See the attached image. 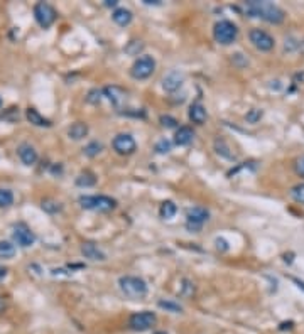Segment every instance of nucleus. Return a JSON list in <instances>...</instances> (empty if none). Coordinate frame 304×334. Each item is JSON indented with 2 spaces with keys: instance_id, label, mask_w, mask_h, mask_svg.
Wrapping results in <instances>:
<instances>
[{
  "instance_id": "f257e3e1",
  "label": "nucleus",
  "mask_w": 304,
  "mask_h": 334,
  "mask_svg": "<svg viewBox=\"0 0 304 334\" xmlns=\"http://www.w3.org/2000/svg\"><path fill=\"white\" fill-rule=\"evenodd\" d=\"M245 12L250 17H258L269 24H282L286 20V12L279 5L267 0H250L245 2Z\"/></svg>"
},
{
  "instance_id": "f03ea898",
  "label": "nucleus",
  "mask_w": 304,
  "mask_h": 334,
  "mask_svg": "<svg viewBox=\"0 0 304 334\" xmlns=\"http://www.w3.org/2000/svg\"><path fill=\"white\" fill-rule=\"evenodd\" d=\"M118 286L120 290L129 297V299H144L147 295V284L141 277H134V275H125V277L118 279Z\"/></svg>"
},
{
  "instance_id": "7ed1b4c3",
  "label": "nucleus",
  "mask_w": 304,
  "mask_h": 334,
  "mask_svg": "<svg viewBox=\"0 0 304 334\" xmlns=\"http://www.w3.org/2000/svg\"><path fill=\"white\" fill-rule=\"evenodd\" d=\"M213 37L221 46H230L237 41L238 37V27L232 20H218L213 27Z\"/></svg>"
},
{
  "instance_id": "20e7f679",
  "label": "nucleus",
  "mask_w": 304,
  "mask_h": 334,
  "mask_svg": "<svg viewBox=\"0 0 304 334\" xmlns=\"http://www.w3.org/2000/svg\"><path fill=\"white\" fill-rule=\"evenodd\" d=\"M80 204L85 209H92V211L108 213L117 208V201L110 196H81Z\"/></svg>"
},
{
  "instance_id": "39448f33",
  "label": "nucleus",
  "mask_w": 304,
  "mask_h": 334,
  "mask_svg": "<svg viewBox=\"0 0 304 334\" xmlns=\"http://www.w3.org/2000/svg\"><path fill=\"white\" fill-rule=\"evenodd\" d=\"M155 71V59L152 56H141L135 59L130 68V76L134 80H147Z\"/></svg>"
},
{
  "instance_id": "423d86ee",
  "label": "nucleus",
  "mask_w": 304,
  "mask_h": 334,
  "mask_svg": "<svg viewBox=\"0 0 304 334\" xmlns=\"http://www.w3.org/2000/svg\"><path fill=\"white\" fill-rule=\"evenodd\" d=\"M34 17L38 20V24L43 29H49L52 24L56 22V10L52 5H49L46 2H38L34 5Z\"/></svg>"
},
{
  "instance_id": "0eeeda50",
  "label": "nucleus",
  "mask_w": 304,
  "mask_h": 334,
  "mask_svg": "<svg viewBox=\"0 0 304 334\" xmlns=\"http://www.w3.org/2000/svg\"><path fill=\"white\" fill-rule=\"evenodd\" d=\"M186 218H188L186 228L193 233H198L201 230V226L209 220V213H208V209L201 208V206H196V208L188 209Z\"/></svg>"
},
{
  "instance_id": "6e6552de",
  "label": "nucleus",
  "mask_w": 304,
  "mask_h": 334,
  "mask_svg": "<svg viewBox=\"0 0 304 334\" xmlns=\"http://www.w3.org/2000/svg\"><path fill=\"white\" fill-rule=\"evenodd\" d=\"M155 321H157V317H155L154 312H149V311H142V312H135V314L130 316L129 319V326L130 329H134V331H147V329H151L152 326L155 324Z\"/></svg>"
},
{
  "instance_id": "1a4fd4ad",
  "label": "nucleus",
  "mask_w": 304,
  "mask_h": 334,
  "mask_svg": "<svg viewBox=\"0 0 304 334\" xmlns=\"http://www.w3.org/2000/svg\"><path fill=\"white\" fill-rule=\"evenodd\" d=\"M249 39L250 43L253 44V48H257L258 51H270V49H274L276 46V41H274V37L269 34V32L262 31V29H252L249 34Z\"/></svg>"
},
{
  "instance_id": "9d476101",
  "label": "nucleus",
  "mask_w": 304,
  "mask_h": 334,
  "mask_svg": "<svg viewBox=\"0 0 304 334\" xmlns=\"http://www.w3.org/2000/svg\"><path fill=\"white\" fill-rule=\"evenodd\" d=\"M12 238H14V241L17 243L19 246H22V248L32 246L36 241V235L31 232V228H29L26 223L14 225V228H12Z\"/></svg>"
},
{
  "instance_id": "9b49d317",
  "label": "nucleus",
  "mask_w": 304,
  "mask_h": 334,
  "mask_svg": "<svg viewBox=\"0 0 304 334\" xmlns=\"http://www.w3.org/2000/svg\"><path fill=\"white\" fill-rule=\"evenodd\" d=\"M112 145H113V150L120 155H130L134 154L135 148H137L135 139L130 134H118L117 137L113 139Z\"/></svg>"
},
{
  "instance_id": "f8f14e48",
  "label": "nucleus",
  "mask_w": 304,
  "mask_h": 334,
  "mask_svg": "<svg viewBox=\"0 0 304 334\" xmlns=\"http://www.w3.org/2000/svg\"><path fill=\"white\" fill-rule=\"evenodd\" d=\"M183 83H184V74L179 73V71H171L164 76L162 88L166 90L167 93H174V92H178L181 86H183Z\"/></svg>"
},
{
  "instance_id": "ddd939ff",
  "label": "nucleus",
  "mask_w": 304,
  "mask_h": 334,
  "mask_svg": "<svg viewBox=\"0 0 304 334\" xmlns=\"http://www.w3.org/2000/svg\"><path fill=\"white\" fill-rule=\"evenodd\" d=\"M103 96L108 98V101L112 103V105H115L117 108H120V106L125 103L127 93L120 88V86L113 85V86H106V88L103 90Z\"/></svg>"
},
{
  "instance_id": "4468645a",
  "label": "nucleus",
  "mask_w": 304,
  "mask_h": 334,
  "mask_svg": "<svg viewBox=\"0 0 304 334\" xmlns=\"http://www.w3.org/2000/svg\"><path fill=\"white\" fill-rule=\"evenodd\" d=\"M81 253L85 255V258H90L93 260V262H105L106 260V255L92 241H85L83 245H81Z\"/></svg>"
},
{
  "instance_id": "2eb2a0df",
  "label": "nucleus",
  "mask_w": 304,
  "mask_h": 334,
  "mask_svg": "<svg viewBox=\"0 0 304 334\" xmlns=\"http://www.w3.org/2000/svg\"><path fill=\"white\" fill-rule=\"evenodd\" d=\"M17 154L26 166H34L38 162V152H36V148L31 143H20L17 148Z\"/></svg>"
},
{
  "instance_id": "dca6fc26",
  "label": "nucleus",
  "mask_w": 304,
  "mask_h": 334,
  "mask_svg": "<svg viewBox=\"0 0 304 334\" xmlns=\"http://www.w3.org/2000/svg\"><path fill=\"white\" fill-rule=\"evenodd\" d=\"M206 118H208L206 108H204L201 103H193L190 106V120L193 123H196V125H203V123L206 122Z\"/></svg>"
},
{
  "instance_id": "f3484780",
  "label": "nucleus",
  "mask_w": 304,
  "mask_h": 334,
  "mask_svg": "<svg viewBox=\"0 0 304 334\" xmlns=\"http://www.w3.org/2000/svg\"><path fill=\"white\" fill-rule=\"evenodd\" d=\"M193 140H195V132H193L191 127H179L174 135L176 145H181V147L190 145Z\"/></svg>"
},
{
  "instance_id": "a211bd4d",
  "label": "nucleus",
  "mask_w": 304,
  "mask_h": 334,
  "mask_svg": "<svg viewBox=\"0 0 304 334\" xmlns=\"http://www.w3.org/2000/svg\"><path fill=\"white\" fill-rule=\"evenodd\" d=\"M112 19H113V22L118 24L120 27H125V26H129V24L132 22L134 14L129 9H125V7H118V9L113 10Z\"/></svg>"
},
{
  "instance_id": "6ab92c4d",
  "label": "nucleus",
  "mask_w": 304,
  "mask_h": 334,
  "mask_svg": "<svg viewBox=\"0 0 304 334\" xmlns=\"http://www.w3.org/2000/svg\"><path fill=\"white\" fill-rule=\"evenodd\" d=\"M26 117H27V120L31 122L32 125H36V127H51V125H52L51 120L44 118L43 115H41L36 108H27Z\"/></svg>"
},
{
  "instance_id": "aec40b11",
  "label": "nucleus",
  "mask_w": 304,
  "mask_h": 334,
  "mask_svg": "<svg viewBox=\"0 0 304 334\" xmlns=\"http://www.w3.org/2000/svg\"><path fill=\"white\" fill-rule=\"evenodd\" d=\"M88 135V125L83 122H76L73 123L71 127L68 129V137L73 140H81Z\"/></svg>"
},
{
  "instance_id": "412c9836",
  "label": "nucleus",
  "mask_w": 304,
  "mask_h": 334,
  "mask_svg": "<svg viewBox=\"0 0 304 334\" xmlns=\"http://www.w3.org/2000/svg\"><path fill=\"white\" fill-rule=\"evenodd\" d=\"M76 184L80 186V188H92V186L97 184V177L93 172L85 171L76 177Z\"/></svg>"
},
{
  "instance_id": "4be33fe9",
  "label": "nucleus",
  "mask_w": 304,
  "mask_h": 334,
  "mask_svg": "<svg viewBox=\"0 0 304 334\" xmlns=\"http://www.w3.org/2000/svg\"><path fill=\"white\" fill-rule=\"evenodd\" d=\"M178 211V208H176V204L172 203V201H164L161 204V209H159V214H161V218L164 220H171L172 216Z\"/></svg>"
},
{
  "instance_id": "5701e85b",
  "label": "nucleus",
  "mask_w": 304,
  "mask_h": 334,
  "mask_svg": "<svg viewBox=\"0 0 304 334\" xmlns=\"http://www.w3.org/2000/svg\"><path fill=\"white\" fill-rule=\"evenodd\" d=\"M15 253H17L15 245H12L10 241H5V240L0 241V258H12L15 257Z\"/></svg>"
},
{
  "instance_id": "b1692460",
  "label": "nucleus",
  "mask_w": 304,
  "mask_h": 334,
  "mask_svg": "<svg viewBox=\"0 0 304 334\" xmlns=\"http://www.w3.org/2000/svg\"><path fill=\"white\" fill-rule=\"evenodd\" d=\"M159 307L166 309L167 312H172V314H181L183 312V307L174 300H159Z\"/></svg>"
},
{
  "instance_id": "393cba45",
  "label": "nucleus",
  "mask_w": 304,
  "mask_h": 334,
  "mask_svg": "<svg viewBox=\"0 0 304 334\" xmlns=\"http://www.w3.org/2000/svg\"><path fill=\"white\" fill-rule=\"evenodd\" d=\"M215 148H216V152H218L220 155H223L225 159H230V160H233L235 159V155L230 152V147L225 143V140H216L215 142Z\"/></svg>"
},
{
  "instance_id": "a878e982",
  "label": "nucleus",
  "mask_w": 304,
  "mask_h": 334,
  "mask_svg": "<svg viewBox=\"0 0 304 334\" xmlns=\"http://www.w3.org/2000/svg\"><path fill=\"white\" fill-rule=\"evenodd\" d=\"M14 203V194L9 189H0V208H9Z\"/></svg>"
},
{
  "instance_id": "bb28decb",
  "label": "nucleus",
  "mask_w": 304,
  "mask_h": 334,
  "mask_svg": "<svg viewBox=\"0 0 304 334\" xmlns=\"http://www.w3.org/2000/svg\"><path fill=\"white\" fill-rule=\"evenodd\" d=\"M291 197L296 201V203L304 204V184H296L293 189H291Z\"/></svg>"
},
{
  "instance_id": "cd10ccee",
  "label": "nucleus",
  "mask_w": 304,
  "mask_h": 334,
  "mask_svg": "<svg viewBox=\"0 0 304 334\" xmlns=\"http://www.w3.org/2000/svg\"><path fill=\"white\" fill-rule=\"evenodd\" d=\"M103 150V145H101L100 142H90L88 145L85 147V154L88 155V157H95V155H98L100 152Z\"/></svg>"
},
{
  "instance_id": "c85d7f7f",
  "label": "nucleus",
  "mask_w": 304,
  "mask_h": 334,
  "mask_svg": "<svg viewBox=\"0 0 304 334\" xmlns=\"http://www.w3.org/2000/svg\"><path fill=\"white\" fill-rule=\"evenodd\" d=\"M142 49H144L142 41H132V43H129L125 46V52L130 56H139V52H141Z\"/></svg>"
},
{
  "instance_id": "c756f323",
  "label": "nucleus",
  "mask_w": 304,
  "mask_h": 334,
  "mask_svg": "<svg viewBox=\"0 0 304 334\" xmlns=\"http://www.w3.org/2000/svg\"><path fill=\"white\" fill-rule=\"evenodd\" d=\"M101 96H103V92L98 88H93V90H90L88 96H86V101L92 103V105H98V103L101 101Z\"/></svg>"
},
{
  "instance_id": "7c9ffc66",
  "label": "nucleus",
  "mask_w": 304,
  "mask_h": 334,
  "mask_svg": "<svg viewBox=\"0 0 304 334\" xmlns=\"http://www.w3.org/2000/svg\"><path fill=\"white\" fill-rule=\"evenodd\" d=\"M171 147H172V143L169 142V140L167 139H161L159 140L157 143H155V152H157V154H167V152L171 150Z\"/></svg>"
},
{
  "instance_id": "2f4dec72",
  "label": "nucleus",
  "mask_w": 304,
  "mask_h": 334,
  "mask_svg": "<svg viewBox=\"0 0 304 334\" xmlns=\"http://www.w3.org/2000/svg\"><path fill=\"white\" fill-rule=\"evenodd\" d=\"M262 115H264V111H262V110L252 108V110H249L247 115H245V120H247L249 123H257L262 118Z\"/></svg>"
},
{
  "instance_id": "473e14b6",
  "label": "nucleus",
  "mask_w": 304,
  "mask_h": 334,
  "mask_svg": "<svg viewBox=\"0 0 304 334\" xmlns=\"http://www.w3.org/2000/svg\"><path fill=\"white\" fill-rule=\"evenodd\" d=\"M43 209L48 213H57L61 209V204L56 201H43Z\"/></svg>"
},
{
  "instance_id": "72a5a7b5",
  "label": "nucleus",
  "mask_w": 304,
  "mask_h": 334,
  "mask_svg": "<svg viewBox=\"0 0 304 334\" xmlns=\"http://www.w3.org/2000/svg\"><path fill=\"white\" fill-rule=\"evenodd\" d=\"M161 123H162V127H166V129H176V127H178V120H176L174 117H169V115H162Z\"/></svg>"
},
{
  "instance_id": "f704fd0d",
  "label": "nucleus",
  "mask_w": 304,
  "mask_h": 334,
  "mask_svg": "<svg viewBox=\"0 0 304 334\" xmlns=\"http://www.w3.org/2000/svg\"><path fill=\"white\" fill-rule=\"evenodd\" d=\"M193 294H195V286H193L190 280H183V290H181V295L191 297Z\"/></svg>"
},
{
  "instance_id": "c9c22d12",
  "label": "nucleus",
  "mask_w": 304,
  "mask_h": 334,
  "mask_svg": "<svg viewBox=\"0 0 304 334\" xmlns=\"http://www.w3.org/2000/svg\"><path fill=\"white\" fill-rule=\"evenodd\" d=\"M294 171H296V174H298V176L304 177V155H301V157L296 159V162H294Z\"/></svg>"
},
{
  "instance_id": "e433bc0d",
  "label": "nucleus",
  "mask_w": 304,
  "mask_h": 334,
  "mask_svg": "<svg viewBox=\"0 0 304 334\" xmlns=\"http://www.w3.org/2000/svg\"><path fill=\"white\" fill-rule=\"evenodd\" d=\"M215 243H216V248H218L220 251H227L228 250V241L223 240V238H216Z\"/></svg>"
},
{
  "instance_id": "4c0bfd02",
  "label": "nucleus",
  "mask_w": 304,
  "mask_h": 334,
  "mask_svg": "<svg viewBox=\"0 0 304 334\" xmlns=\"http://www.w3.org/2000/svg\"><path fill=\"white\" fill-rule=\"evenodd\" d=\"M146 5H161V0H142Z\"/></svg>"
},
{
  "instance_id": "58836bf2",
  "label": "nucleus",
  "mask_w": 304,
  "mask_h": 334,
  "mask_svg": "<svg viewBox=\"0 0 304 334\" xmlns=\"http://www.w3.org/2000/svg\"><path fill=\"white\" fill-rule=\"evenodd\" d=\"M5 307H7V304H5V299H3V297L0 295V314H2V312L5 311Z\"/></svg>"
},
{
  "instance_id": "ea45409f",
  "label": "nucleus",
  "mask_w": 304,
  "mask_h": 334,
  "mask_svg": "<svg viewBox=\"0 0 304 334\" xmlns=\"http://www.w3.org/2000/svg\"><path fill=\"white\" fill-rule=\"evenodd\" d=\"M118 0H105V7H117Z\"/></svg>"
},
{
  "instance_id": "a19ab883",
  "label": "nucleus",
  "mask_w": 304,
  "mask_h": 334,
  "mask_svg": "<svg viewBox=\"0 0 304 334\" xmlns=\"http://www.w3.org/2000/svg\"><path fill=\"white\" fill-rule=\"evenodd\" d=\"M7 277V269H3L2 265H0V280H3Z\"/></svg>"
},
{
  "instance_id": "79ce46f5",
  "label": "nucleus",
  "mask_w": 304,
  "mask_h": 334,
  "mask_svg": "<svg viewBox=\"0 0 304 334\" xmlns=\"http://www.w3.org/2000/svg\"><path fill=\"white\" fill-rule=\"evenodd\" d=\"M293 280H294L296 284H298L299 288H303V290H304V282H301V280H298V279H293Z\"/></svg>"
},
{
  "instance_id": "37998d69",
  "label": "nucleus",
  "mask_w": 304,
  "mask_h": 334,
  "mask_svg": "<svg viewBox=\"0 0 304 334\" xmlns=\"http://www.w3.org/2000/svg\"><path fill=\"white\" fill-rule=\"evenodd\" d=\"M299 49H301V52L304 54V39L301 41V44H299Z\"/></svg>"
},
{
  "instance_id": "c03bdc74",
  "label": "nucleus",
  "mask_w": 304,
  "mask_h": 334,
  "mask_svg": "<svg viewBox=\"0 0 304 334\" xmlns=\"http://www.w3.org/2000/svg\"><path fill=\"white\" fill-rule=\"evenodd\" d=\"M155 334H167V333H155Z\"/></svg>"
},
{
  "instance_id": "a18cd8bd",
  "label": "nucleus",
  "mask_w": 304,
  "mask_h": 334,
  "mask_svg": "<svg viewBox=\"0 0 304 334\" xmlns=\"http://www.w3.org/2000/svg\"><path fill=\"white\" fill-rule=\"evenodd\" d=\"M0 105H2V100H0Z\"/></svg>"
}]
</instances>
